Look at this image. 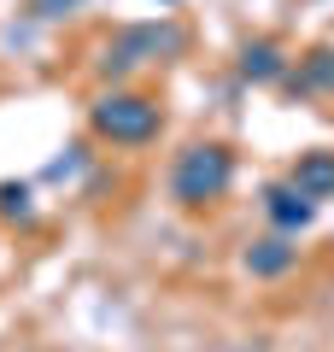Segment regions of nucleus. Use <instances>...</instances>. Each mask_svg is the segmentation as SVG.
I'll list each match as a JSON object with an SVG mask.
<instances>
[{
    "instance_id": "nucleus-1",
    "label": "nucleus",
    "mask_w": 334,
    "mask_h": 352,
    "mask_svg": "<svg viewBox=\"0 0 334 352\" xmlns=\"http://www.w3.org/2000/svg\"><path fill=\"white\" fill-rule=\"evenodd\" d=\"M229 176H235V164H229L223 147H188L176 159V170H170V194L182 206H205V200H217L229 188Z\"/></svg>"
},
{
    "instance_id": "nucleus-4",
    "label": "nucleus",
    "mask_w": 334,
    "mask_h": 352,
    "mask_svg": "<svg viewBox=\"0 0 334 352\" xmlns=\"http://www.w3.org/2000/svg\"><path fill=\"white\" fill-rule=\"evenodd\" d=\"M264 200H270V217H276V229H287V235H293V229H305V223H311V212H317V200H311L305 188H293V182L270 188Z\"/></svg>"
},
{
    "instance_id": "nucleus-7",
    "label": "nucleus",
    "mask_w": 334,
    "mask_h": 352,
    "mask_svg": "<svg viewBox=\"0 0 334 352\" xmlns=\"http://www.w3.org/2000/svg\"><path fill=\"white\" fill-rule=\"evenodd\" d=\"M287 65H282V53L270 47V41H252L247 53H241V76H252V82H276Z\"/></svg>"
},
{
    "instance_id": "nucleus-3",
    "label": "nucleus",
    "mask_w": 334,
    "mask_h": 352,
    "mask_svg": "<svg viewBox=\"0 0 334 352\" xmlns=\"http://www.w3.org/2000/svg\"><path fill=\"white\" fill-rule=\"evenodd\" d=\"M176 47H182V30H170V24H164V30H159V24H141V30H124V36L111 41L100 65H106V71H135L141 59H153V53H176Z\"/></svg>"
},
{
    "instance_id": "nucleus-9",
    "label": "nucleus",
    "mask_w": 334,
    "mask_h": 352,
    "mask_svg": "<svg viewBox=\"0 0 334 352\" xmlns=\"http://www.w3.org/2000/svg\"><path fill=\"white\" fill-rule=\"evenodd\" d=\"M0 212H6V217H30V212H36L24 182H6V188H0Z\"/></svg>"
},
{
    "instance_id": "nucleus-8",
    "label": "nucleus",
    "mask_w": 334,
    "mask_h": 352,
    "mask_svg": "<svg viewBox=\"0 0 334 352\" xmlns=\"http://www.w3.org/2000/svg\"><path fill=\"white\" fill-rule=\"evenodd\" d=\"M299 88H334V53H311L299 71Z\"/></svg>"
},
{
    "instance_id": "nucleus-2",
    "label": "nucleus",
    "mask_w": 334,
    "mask_h": 352,
    "mask_svg": "<svg viewBox=\"0 0 334 352\" xmlns=\"http://www.w3.org/2000/svg\"><path fill=\"white\" fill-rule=\"evenodd\" d=\"M94 129L111 141H153L159 135V106L141 94H106L94 106Z\"/></svg>"
},
{
    "instance_id": "nucleus-6",
    "label": "nucleus",
    "mask_w": 334,
    "mask_h": 352,
    "mask_svg": "<svg viewBox=\"0 0 334 352\" xmlns=\"http://www.w3.org/2000/svg\"><path fill=\"white\" fill-rule=\"evenodd\" d=\"M293 188H305L311 200H329L334 194V153H305L293 170Z\"/></svg>"
},
{
    "instance_id": "nucleus-5",
    "label": "nucleus",
    "mask_w": 334,
    "mask_h": 352,
    "mask_svg": "<svg viewBox=\"0 0 334 352\" xmlns=\"http://www.w3.org/2000/svg\"><path fill=\"white\" fill-rule=\"evenodd\" d=\"M293 258H299V247H287L282 235L247 247V270H252V276H287V270H293Z\"/></svg>"
},
{
    "instance_id": "nucleus-10",
    "label": "nucleus",
    "mask_w": 334,
    "mask_h": 352,
    "mask_svg": "<svg viewBox=\"0 0 334 352\" xmlns=\"http://www.w3.org/2000/svg\"><path fill=\"white\" fill-rule=\"evenodd\" d=\"M76 0H30V12L36 18H59V12H71Z\"/></svg>"
}]
</instances>
